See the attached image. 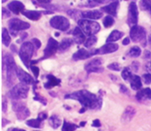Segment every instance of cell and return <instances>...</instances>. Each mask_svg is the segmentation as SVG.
<instances>
[{
  "instance_id": "54",
  "label": "cell",
  "mask_w": 151,
  "mask_h": 131,
  "mask_svg": "<svg viewBox=\"0 0 151 131\" xmlns=\"http://www.w3.org/2000/svg\"><path fill=\"white\" fill-rule=\"evenodd\" d=\"M11 50H12L13 51H14V53L18 52L17 48H16V45H12V46H11Z\"/></svg>"
},
{
  "instance_id": "20",
  "label": "cell",
  "mask_w": 151,
  "mask_h": 131,
  "mask_svg": "<svg viewBox=\"0 0 151 131\" xmlns=\"http://www.w3.org/2000/svg\"><path fill=\"white\" fill-rule=\"evenodd\" d=\"M47 82L44 83V87L46 89H51L54 87L58 86L61 83V79H58L53 75L48 74L46 76Z\"/></svg>"
},
{
  "instance_id": "51",
  "label": "cell",
  "mask_w": 151,
  "mask_h": 131,
  "mask_svg": "<svg viewBox=\"0 0 151 131\" xmlns=\"http://www.w3.org/2000/svg\"><path fill=\"white\" fill-rule=\"evenodd\" d=\"M144 58L145 59H151V53L149 50H145V55H144Z\"/></svg>"
},
{
  "instance_id": "36",
  "label": "cell",
  "mask_w": 151,
  "mask_h": 131,
  "mask_svg": "<svg viewBox=\"0 0 151 131\" xmlns=\"http://www.w3.org/2000/svg\"><path fill=\"white\" fill-rule=\"evenodd\" d=\"M97 42V38H96V36H95V35H92V36H89L86 40V42L84 43L85 47H86V48H91L92 45H94Z\"/></svg>"
},
{
  "instance_id": "34",
  "label": "cell",
  "mask_w": 151,
  "mask_h": 131,
  "mask_svg": "<svg viewBox=\"0 0 151 131\" xmlns=\"http://www.w3.org/2000/svg\"><path fill=\"white\" fill-rule=\"evenodd\" d=\"M141 54V50L139 46H133L132 48H130L129 51H128V55L132 58H136L139 57Z\"/></svg>"
},
{
  "instance_id": "23",
  "label": "cell",
  "mask_w": 151,
  "mask_h": 131,
  "mask_svg": "<svg viewBox=\"0 0 151 131\" xmlns=\"http://www.w3.org/2000/svg\"><path fill=\"white\" fill-rule=\"evenodd\" d=\"M134 115H135V109L133 108V107H131V106H128L126 109L124 110V113L122 115L121 120L124 123L129 122V120H132Z\"/></svg>"
},
{
  "instance_id": "39",
  "label": "cell",
  "mask_w": 151,
  "mask_h": 131,
  "mask_svg": "<svg viewBox=\"0 0 151 131\" xmlns=\"http://www.w3.org/2000/svg\"><path fill=\"white\" fill-rule=\"evenodd\" d=\"M107 68L109 69L113 70V71H120L121 69V65L119 63H112V64H110L109 65L107 66Z\"/></svg>"
},
{
  "instance_id": "53",
  "label": "cell",
  "mask_w": 151,
  "mask_h": 131,
  "mask_svg": "<svg viewBox=\"0 0 151 131\" xmlns=\"http://www.w3.org/2000/svg\"><path fill=\"white\" fill-rule=\"evenodd\" d=\"M129 42H130V40H129V38L126 37V38H124V39L123 40V41H122V44H123L124 45H129Z\"/></svg>"
},
{
  "instance_id": "38",
  "label": "cell",
  "mask_w": 151,
  "mask_h": 131,
  "mask_svg": "<svg viewBox=\"0 0 151 131\" xmlns=\"http://www.w3.org/2000/svg\"><path fill=\"white\" fill-rule=\"evenodd\" d=\"M114 23H115V20H114V18H112L111 16H106V18H104V20H103V25L105 26L106 28L111 27Z\"/></svg>"
},
{
  "instance_id": "52",
  "label": "cell",
  "mask_w": 151,
  "mask_h": 131,
  "mask_svg": "<svg viewBox=\"0 0 151 131\" xmlns=\"http://www.w3.org/2000/svg\"><path fill=\"white\" fill-rule=\"evenodd\" d=\"M145 69H146L148 72H150L149 74H151V61H149L147 63L146 65H145Z\"/></svg>"
},
{
  "instance_id": "46",
  "label": "cell",
  "mask_w": 151,
  "mask_h": 131,
  "mask_svg": "<svg viewBox=\"0 0 151 131\" xmlns=\"http://www.w3.org/2000/svg\"><path fill=\"white\" fill-rule=\"evenodd\" d=\"M2 109L4 112H6V110L8 109V101L6 100L5 98L3 99V103H2Z\"/></svg>"
},
{
  "instance_id": "35",
  "label": "cell",
  "mask_w": 151,
  "mask_h": 131,
  "mask_svg": "<svg viewBox=\"0 0 151 131\" xmlns=\"http://www.w3.org/2000/svg\"><path fill=\"white\" fill-rule=\"evenodd\" d=\"M32 4L37 5V7H42L47 9H49L51 8V6H52V5H50L51 1H32Z\"/></svg>"
},
{
  "instance_id": "30",
  "label": "cell",
  "mask_w": 151,
  "mask_h": 131,
  "mask_svg": "<svg viewBox=\"0 0 151 131\" xmlns=\"http://www.w3.org/2000/svg\"><path fill=\"white\" fill-rule=\"evenodd\" d=\"M26 123L28 126L32 127V128H41L42 126L43 120H42L39 118L32 119V120H28Z\"/></svg>"
},
{
  "instance_id": "49",
  "label": "cell",
  "mask_w": 151,
  "mask_h": 131,
  "mask_svg": "<svg viewBox=\"0 0 151 131\" xmlns=\"http://www.w3.org/2000/svg\"><path fill=\"white\" fill-rule=\"evenodd\" d=\"M27 36V33H25V32H21V35H20V40H18V43H20L21 41L22 40H24L26 39V37Z\"/></svg>"
},
{
  "instance_id": "19",
  "label": "cell",
  "mask_w": 151,
  "mask_h": 131,
  "mask_svg": "<svg viewBox=\"0 0 151 131\" xmlns=\"http://www.w3.org/2000/svg\"><path fill=\"white\" fill-rule=\"evenodd\" d=\"M119 1H113L111 2L110 4L106 5L105 7L101 8V11L105 12V13L110 14L111 16H114L116 17L117 14V9L119 7Z\"/></svg>"
},
{
  "instance_id": "18",
  "label": "cell",
  "mask_w": 151,
  "mask_h": 131,
  "mask_svg": "<svg viewBox=\"0 0 151 131\" xmlns=\"http://www.w3.org/2000/svg\"><path fill=\"white\" fill-rule=\"evenodd\" d=\"M8 8H9V9L12 13L18 15L20 13H22L24 12L25 6H24V4L22 3L19 2V1H12V2H10L9 4Z\"/></svg>"
},
{
  "instance_id": "45",
  "label": "cell",
  "mask_w": 151,
  "mask_h": 131,
  "mask_svg": "<svg viewBox=\"0 0 151 131\" xmlns=\"http://www.w3.org/2000/svg\"><path fill=\"white\" fill-rule=\"evenodd\" d=\"M120 92H122V93H124V94H129V91H128L127 87H125L124 84H120Z\"/></svg>"
},
{
  "instance_id": "13",
  "label": "cell",
  "mask_w": 151,
  "mask_h": 131,
  "mask_svg": "<svg viewBox=\"0 0 151 131\" xmlns=\"http://www.w3.org/2000/svg\"><path fill=\"white\" fill-rule=\"evenodd\" d=\"M93 55H96V49L91 50H86V49H81L72 55V59L75 61L84 60L86 59H89Z\"/></svg>"
},
{
  "instance_id": "41",
  "label": "cell",
  "mask_w": 151,
  "mask_h": 131,
  "mask_svg": "<svg viewBox=\"0 0 151 131\" xmlns=\"http://www.w3.org/2000/svg\"><path fill=\"white\" fill-rule=\"evenodd\" d=\"M30 69H31L32 72L33 73L35 79H37L38 78V75H39V69L36 65H31L30 66Z\"/></svg>"
},
{
  "instance_id": "14",
  "label": "cell",
  "mask_w": 151,
  "mask_h": 131,
  "mask_svg": "<svg viewBox=\"0 0 151 131\" xmlns=\"http://www.w3.org/2000/svg\"><path fill=\"white\" fill-rule=\"evenodd\" d=\"M17 77L19 79V81L22 83H24L26 85H30V84H35L37 82L35 81V79L32 77L29 74H27V72H25L24 70L18 68L17 70Z\"/></svg>"
},
{
  "instance_id": "22",
  "label": "cell",
  "mask_w": 151,
  "mask_h": 131,
  "mask_svg": "<svg viewBox=\"0 0 151 131\" xmlns=\"http://www.w3.org/2000/svg\"><path fill=\"white\" fill-rule=\"evenodd\" d=\"M136 98L139 101H144L145 100H151V89L147 87L140 90L136 94Z\"/></svg>"
},
{
  "instance_id": "50",
  "label": "cell",
  "mask_w": 151,
  "mask_h": 131,
  "mask_svg": "<svg viewBox=\"0 0 151 131\" xmlns=\"http://www.w3.org/2000/svg\"><path fill=\"white\" fill-rule=\"evenodd\" d=\"M101 122H100V120H95L92 123V126L94 127H101Z\"/></svg>"
},
{
  "instance_id": "47",
  "label": "cell",
  "mask_w": 151,
  "mask_h": 131,
  "mask_svg": "<svg viewBox=\"0 0 151 131\" xmlns=\"http://www.w3.org/2000/svg\"><path fill=\"white\" fill-rule=\"evenodd\" d=\"M131 68H132V70H134V72H137L138 69H139V63L136 61H134L131 64Z\"/></svg>"
},
{
  "instance_id": "48",
  "label": "cell",
  "mask_w": 151,
  "mask_h": 131,
  "mask_svg": "<svg viewBox=\"0 0 151 131\" xmlns=\"http://www.w3.org/2000/svg\"><path fill=\"white\" fill-rule=\"evenodd\" d=\"M37 118L41 119L42 120H44L46 119H47V114L44 113V112H41L39 115H38V117Z\"/></svg>"
},
{
  "instance_id": "6",
  "label": "cell",
  "mask_w": 151,
  "mask_h": 131,
  "mask_svg": "<svg viewBox=\"0 0 151 131\" xmlns=\"http://www.w3.org/2000/svg\"><path fill=\"white\" fill-rule=\"evenodd\" d=\"M130 39L134 43H140L143 46H146V31L145 28L140 26H136L131 27L129 32Z\"/></svg>"
},
{
  "instance_id": "55",
  "label": "cell",
  "mask_w": 151,
  "mask_h": 131,
  "mask_svg": "<svg viewBox=\"0 0 151 131\" xmlns=\"http://www.w3.org/2000/svg\"><path fill=\"white\" fill-rule=\"evenodd\" d=\"M3 120V124H2V125H3V127H4L5 125H6V123H7V124H8V123H9V120H5L4 118H3V120Z\"/></svg>"
},
{
  "instance_id": "8",
  "label": "cell",
  "mask_w": 151,
  "mask_h": 131,
  "mask_svg": "<svg viewBox=\"0 0 151 131\" xmlns=\"http://www.w3.org/2000/svg\"><path fill=\"white\" fill-rule=\"evenodd\" d=\"M13 110L19 120H23L30 115V111L24 103L18 101H13Z\"/></svg>"
},
{
  "instance_id": "26",
  "label": "cell",
  "mask_w": 151,
  "mask_h": 131,
  "mask_svg": "<svg viewBox=\"0 0 151 131\" xmlns=\"http://www.w3.org/2000/svg\"><path fill=\"white\" fill-rule=\"evenodd\" d=\"M74 43L73 39H70V38H64L61 41V43L59 45V49L58 50L60 52H63L65 50H67V49H69L71 47V45Z\"/></svg>"
},
{
  "instance_id": "12",
  "label": "cell",
  "mask_w": 151,
  "mask_h": 131,
  "mask_svg": "<svg viewBox=\"0 0 151 131\" xmlns=\"http://www.w3.org/2000/svg\"><path fill=\"white\" fill-rule=\"evenodd\" d=\"M102 64L103 60L101 59H93L85 64V69L87 71L88 74L101 73L104 70V69L101 67Z\"/></svg>"
},
{
  "instance_id": "28",
  "label": "cell",
  "mask_w": 151,
  "mask_h": 131,
  "mask_svg": "<svg viewBox=\"0 0 151 131\" xmlns=\"http://www.w3.org/2000/svg\"><path fill=\"white\" fill-rule=\"evenodd\" d=\"M2 42L5 46H9L11 43V37L9 35V31L6 28H3L2 30Z\"/></svg>"
},
{
  "instance_id": "32",
  "label": "cell",
  "mask_w": 151,
  "mask_h": 131,
  "mask_svg": "<svg viewBox=\"0 0 151 131\" xmlns=\"http://www.w3.org/2000/svg\"><path fill=\"white\" fill-rule=\"evenodd\" d=\"M77 128H78V126L75 124H72V123L68 122L67 120H64L62 131H75Z\"/></svg>"
},
{
  "instance_id": "17",
  "label": "cell",
  "mask_w": 151,
  "mask_h": 131,
  "mask_svg": "<svg viewBox=\"0 0 151 131\" xmlns=\"http://www.w3.org/2000/svg\"><path fill=\"white\" fill-rule=\"evenodd\" d=\"M52 11L47 12H42V11H33V10H27L22 13L23 16L30 19L32 21H37L42 17V14H52Z\"/></svg>"
},
{
  "instance_id": "4",
  "label": "cell",
  "mask_w": 151,
  "mask_h": 131,
  "mask_svg": "<svg viewBox=\"0 0 151 131\" xmlns=\"http://www.w3.org/2000/svg\"><path fill=\"white\" fill-rule=\"evenodd\" d=\"M29 92V87L24 83H18L15 85L9 92L8 96L13 101H18L20 99L27 98Z\"/></svg>"
},
{
  "instance_id": "9",
  "label": "cell",
  "mask_w": 151,
  "mask_h": 131,
  "mask_svg": "<svg viewBox=\"0 0 151 131\" xmlns=\"http://www.w3.org/2000/svg\"><path fill=\"white\" fill-rule=\"evenodd\" d=\"M50 25L59 31H66L70 27V22L63 16H55L50 20Z\"/></svg>"
},
{
  "instance_id": "33",
  "label": "cell",
  "mask_w": 151,
  "mask_h": 131,
  "mask_svg": "<svg viewBox=\"0 0 151 131\" xmlns=\"http://www.w3.org/2000/svg\"><path fill=\"white\" fill-rule=\"evenodd\" d=\"M109 3V1H87V2H85L84 4H81V7H86V8H94V7H96L99 4H107Z\"/></svg>"
},
{
  "instance_id": "24",
  "label": "cell",
  "mask_w": 151,
  "mask_h": 131,
  "mask_svg": "<svg viewBox=\"0 0 151 131\" xmlns=\"http://www.w3.org/2000/svg\"><path fill=\"white\" fill-rule=\"evenodd\" d=\"M124 35V33L121 31H118V30H115V31H111V33L107 37L106 42L107 43H114L115 41H117Z\"/></svg>"
},
{
  "instance_id": "11",
  "label": "cell",
  "mask_w": 151,
  "mask_h": 131,
  "mask_svg": "<svg viewBox=\"0 0 151 131\" xmlns=\"http://www.w3.org/2000/svg\"><path fill=\"white\" fill-rule=\"evenodd\" d=\"M59 45L60 44L58 43L56 40L53 39L52 37H50L47 41V46L43 51L44 55L41 59H48L50 57L54 55L59 49Z\"/></svg>"
},
{
  "instance_id": "58",
  "label": "cell",
  "mask_w": 151,
  "mask_h": 131,
  "mask_svg": "<svg viewBox=\"0 0 151 131\" xmlns=\"http://www.w3.org/2000/svg\"><path fill=\"white\" fill-rule=\"evenodd\" d=\"M149 43L150 45V47H151V35H150V37H149Z\"/></svg>"
},
{
  "instance_id": "43",
  "label": "cell",
  "mask_w": 151,
  "mask_h": 131,
  "mask_svg": "<svg viewBox=\"0 0 151 131\" xmlns=\"http://www.w3.org/2000/svg\"><path fill=\"white\" fill-rule=\"evenodd\" d=\"M33 99L36 101H40L41 103H42V104H43L44 106H46V104H47V100H46L45 98H43L42 96H39L37 93H36V96H35V97L33 98Z\"/></svg>"
},
{
  "instance_id": "25",
  "label": "cell",
  "mask_w": 151,
  "mask_h": 131,
  "mask_svg": "<svg viewBox=\"0 0 151 131\" xmlns=\"http://www.w3.org/2000/svg\"><path fill=\"white\" fill-rule=\"evenodd\" d=\"M130 83V87L133 90H139L141 87H142V82H141V79L138 76V75H133L132 78L129 81Z\"/></svg>"
},
{
  "instance_id": "29",
  "label": "cell",
  "mask_w": 151,
  "mask_h": 131,
  "mask_svg": "<svg viewBox=\"0 0 151 131\" xmlns=\"http://www.w3.org/2000/svg\"><path fill=\"white\" fill-rule=\"evenodd\" d=\"M50 125L53 129H58V127L61 125V119L57 115H52L50 118L48 119Z\"/></svg>"
},
{
  "instance_id": "27",
  "label": "cell",
  "mask_w": 151,
  "mask_h": 131,
  "mask_svg": "<svg viewBox=\"0 0 151 131\" xmlns=\"http://www.w3.org/2000/svg\"><path fill=\"white\" fill-rule=\"evenodd\" d=\"M67 15H69L72 19H74L76 22H80L82 20V12H81L77 9H69L67 12Z\"/></svg>"
},
{
  "instance_id": "57",
  "label": "cell",
  "mask_w": 151,
  "mask_h": 131,
  "mask_svg": "<svg viewBox=\"0 0 151 131\" xmlns=\"http://www.w3.org/2000/svg\"><path fill=\"white\" fill-rule=\"evenodd\" d=\"M85 110H86V108H82V109H81L80 110H79V113H84L85 112Z\"/></svg>"
},
{
  "instance_id": "56",
  "label": "cell",
  "mask_w": 151,
  "mask_h": 131,
  "mask_svg": "<svg viewBox=\"0 0 151 131\" xmlns=\"http://www.w3.org/2000/svg\"><path fill=\"white\" fill-rule=\"evenodd\" d=\"M12 131H26L24 130H22V129H18V128H15V129H13Z\"/></svg>"
},
{
  "instance_id": "15",
  "label": "cell",
  "mask_w": 151,
  "mask_h": 131,
  "mask_svg": "<svg viewBox=\"0 0 151 131\" xmlns=\"http://www.w3.org/2000/svg\"><path fill=\"white\" fill-rule=\"evenodd\" d=\"M118 45L115 43H107L101 48L96 49V55H106L116 52L118 50Z\"/></svg>"
},
{
  "instance_id": "59",
  "label": "cell",
  "mask_w": 151,
  "mask_h": 131,
  "mask_svg": "<svg viewBox=\"0 0 151 131\" xmlns=\"http://www.w3.org/2000/svg\"><path fill=\"white\" fill-rule=\"evenodd\" d=\"M80 125H81V126H84L85 125H86V122H81Z\"/></svg>"
},
{
  "instance_id": "16",
  "label": "cell",
  "mask_w": 151,
  "mask_h": 131,
  "mask_svg": "<svg viewBox=\"0 0 151 131\" xmlns=\"http://www.w3.org/2000/svg\"><path fill=\"white\" fill-rule=\"evenodd\" d=\"M71 34L73 35V41L74 43L80 44L85 43L86 42V35L84 34V32L81 31L79 26H76L75 28L71 31Z\"/></svg>"
},
{
  "instance_id": "5",
  "label": "cell",
  "mask_w": 151,
  "mask_h": 131,
  "mask_svg": "<svg viewBox=\"0 0 151 131\" xmlns=\"http://www.w3.org/2000/svg\"><path fill=\"white\" fill-rule=\"evenodd\" d=\"M78 25L81 29V31L84 32L85 35H88V36L95 35L101 30L100 24L98 22L91 21V20L82 19L80 22H78Z\"/></svg>"
},
{
  "instance_id": "21",
  "label": "cell",
  "mask_w": 151,
  "mask_h": 131,
  "mask_svg": "<svg viewBox=\"0 0 151 131\" xmlns=\"http://www.w3.org/2000/svg\"><path fill=\"white\" fill-rule=\"evenodd\" d=\"M103 17V13L100 10H92V11H86L82 12V18L86 19H91V21L100 19Z\"/></svg>"
},
{
  "instance_id": "3",
  "label": "cell",
  "mask_w": 151,
  "mask_h": 131,
  "mask_svg": "<svg viewBox=\"0 0 151 131\" xmlns=\"http://www.w3.org/2000/svg\"><path fill=\"white\" fill-rule=\"evenodd\" d=\"M34 48L35 47L32 42L26 41L22 44L19 53H18V55L20 57L21 60L27 69L30 68V63L32 61V57L34 53Z\"/></svg>"
},
{
  "instance_id": "31",
  "label": "cell",
  "mask_w": 151,
  "mask_h": 131,
  "mask_svg": "<svg viewBox=\"0 0 151 131\" xmlns=\"http://www.w3.org/2000/svg\"><path fill=\"white\" fill-rule=\"evenodd\" d=\"M121 76H122V79H124L125 82H129L130 79L132 78V73H131V70L129 67H125L124 68V69L121 73Z\"/></svg>"
},
{
  "instance_id": "7",
  "label": "cell",
  "mask_w": 151,
  "mask_h": 131,
  "mask_svg": "<svg viewBox=\"0 0 151 131\" xmlns=\"http://www.w3.org/2000/svg\"><path fill=\"white\" fill-rule=\"evenodd\" d=\"M30 27L28 22H23L18 18H12L9 21V32L13 36H17L18 31H25Z\"/></svg>"
},
{
  "instance_id": "1",
  "label": "cell",
  "mask_w": 151,
  "mask_h": 131,
  "mask_svg": "<svg viewBox=\"0 0 151 131\" xmlns=\"http://www.w3.org/2000/svg\"><path fill=\"white\" fill-rule=\"evenodd\" d=\"M65 98L78 101L86 109L99 110L102 106V98L101 96H97L96 94L86 90H81L67 94L65 96Z\"/></svg>"
},
{
  "instance_id": "2",
  "label": "cell",
  "mask_w": 151,
  "mask_h": 131,
  "mask_svg": "<svg viewBox=\"0 0 151 131\" xmlns=\"http://www.w3.org/2000/svg\"><path fill=\"white\" fill-rule=\"evenodd\" d=\"M18 67L14 61V59L11 54H6L3 58V71L6 72L7 87H12L15 82L17 76Z\"/></svg>"
},
{
  "instance_id": "42",
  "label": "cell",
  "mask_w": 151,
  "mask_h": 131,
  "mask_svg": "<svg viewBox=\"0 0 151 131\" xmlns=\"http://www.w3.org/2000/svg\"><path fill=\"white\" fill-rule=\"evenodd\" d=\"M32 45H34V47H35L37 50L40 48L41 45H42V42H41L40 40L37 39V38H33V39H32Z\"/></svg>"
},
{
  "instance_id": "44",
  "label": "cell",
  "mask_w": 151,
  "mask_h": 131,
  "mask_svg": "<svg viewBox=\"0 0 151 131\" xmlns=\"http://www.w3.org/2000/svg\"><path fill=\"white\" fill-rule=\"evenodd\" d=\"M10 15H11V14L9 13V11H8V10L6 8H2V17H3V18H9Z\"/></svg>"
},
{
  "instance_id": "10",
  "label": "cell",
  "mask_w": 151,
  "mask_h": 131,
  "mask_svg": "<svg viewBox=\"0 0 151 131\" xmlns=\"http://www.w3.org/2000/svg\"><path fill=\"white\" fill-rule=\"evenodd\" d=\"M138 8L136 5V2L132 1L130 2L129 5V10H128V18H127V23L130 27L136 26L138 22Z\"/></svg>"
},
{
  "instance_id": "37",
  "label": "cell",
  "mask_w": 151,
  "mask_h": 131,
  "mask_svg": "<svg viewBox=\"0 0 151 131\" xmlns=\"http://www.w3.org/2000/svg\"><path fill=\"white\" fill-rule=\"evenodd\" d=\"M139 4L141 9L147 11L151 15V1H141L139 2Z\"/></svg>"
},
{
  "instance_id": "40",
  "label": "cell",
  "mask_w": 151,
  "mask_h": 131,
  "mask_svg": "<svg viewBox=\"0 0 151 131\" xmlns=\"http://www.w3.org/2000/svg\"><path fill=\"white\" fill-rule=\"evenodd\" d=\"M142 79L145 84H150L151 83V74H145L142 76Z\"/></svg>"
}]
</instances>
